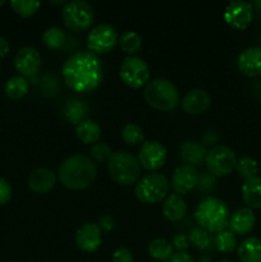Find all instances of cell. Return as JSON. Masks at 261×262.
<instances>
[{
    "label": "cell",
    "mask_w": 261,
    "mask_h": 262,
    "mask_svg": "<svg viewBox=\"0 0 261 262\" xmlns=\"http://www.w3.org/2000/svg\"><path fill=\"white\" fill-rule=\"evenodd\" d=\"M61 76L71 90L90 92L100 86L104 78V66L96 54L77 51L63 63Z\"/></svg>",
    "instance_id": "6da1fadb"
},
{
    "label": "cell",
    "mask_w": 261,
    "mask_h": 262,
    "mask_svg": "<svg viewBox=\"0 0 261 262\" xmlns=\"http://www.w3.org/2000/svg\"><path fill=\"white\" fill-rule=\"evenodd\" d=\"M59 181L66 188L79 191L94 183L97 174L96 164L90 156L74 154L61 161L58 168Z\"/></svg>",
    "instance_id": "7a4b0ae2"
},
{
    "label": "cell",
    "mask_w": 261,
    "mask_h": 262,
    "mask_svg": "<svg viewBox=\"0 0 261 262\" xmlns=\"http://www.w3.org/2000/svg\"><path fill=\"white\" fill-rule=\"evenodd\" d=\"M229 217L230 212L227 204L217 197H206L194 210V219L200 228L216 234L227 229Z\"/></svg>",
    "instance_id": "3957f363"
},
{
    "label": "cell",
    "mask_w": 261,
    "mask_h": 262,
    "mask_svg": "<svg viewBox=\"0 0 261 262\" xmlns=\"http://www.w3.org/2000/svg\"><path fill=\"white\" fill-rule=\"evenodd\" d=\"M146 102L154 109L170 112L176 109L181 101L178 89L168 78H154L147 82L143 91Z\"/></svg>",
    "instance_id": "277c9868"
},
{
    "label": "cell",
    "mask_w": 261,
    "mask_h": 262,
    "mask_svg": "<svg viewBox=\"0 0 261 262\" xmlns=\"http://www.w3.org/2000/svg\"><path fill=\"white\" fill-rule=\"evenodd\" d=\"M107 170L115 183L120 186H130L137 183L141 176V164L136 156L128 151L113 152L107 161Z\"/></svg>",
    "instance_id": "5b68a950"
},
{
    "label": "cell",
    "mask_w": 261,
    "mask_h": 262,
    "mask_svg": "<svg viewBox=\"0 0 261 262\" xmlns=\"http://www.w3.org/2000/svg\"><path fill=\"white\" fill-rule=\"evenodd\" d=\"M170 183L164 174L148 173L140 177L135 186L136 197L142 204H158L166 199Z\"/></svg>",
    "instance_id": "8992f818"
},
{
    "label": "cell",
    "mask_w": 261,
    "mask_h": 262,
    "mask_svg": "<svg viewBox=\"0 0 261 262\" xmlns=\"http://www.w3.org/2000/svg\"><path fill=\"white\" fill-rule=\"evenodd\" d=\"M61 17L68 28L76 32L89 30L94 23V8L84 0H72L64 4Z\"/></svg>",
    "instance_id": "52a82bcc"
},
{
    "label": "cell",
    "mask_w": 261,
    "mask_h": 262,
    "mask_svg": "<svg viewBox=\"0 0 261 262\" xmlns=\"http://www.w3.org/2000/svg\"><path fill=\"white\" fill-rule=\"evenodd\" d=\"M205 163H206L209 173L212 174L215 178L224 177L232 173L233 169L235 168L237 156L230 147L225 145H219L212 147L207 152Z\"/></svg>",
    "instance_id": "ba28073f"
},
{
    "label": "cell",
    "mask_w": 261,
    "mask_h": 262,
    "mask_svg": "<svg viewBox=\"0 0 261 262\" xmlns=\"http://www.w3.org/2000/svg\"><path fill=\"white\" fill-rule=\"evenodd\" d=\"M120 79L130 89H140L147 84L150 78V68L140 56H127L123 60L119 71Z\"/></svg>",
    "instance_id": "9c48e42d"
},
{
    "label": "cell",
    "mask_w": 261,
    "mask_h": 262,
    "mask_svg": "<svg viewBox=\"0 0 261 262\" xmlns=\"http://www.w3.org/2000/svg\"><path fill=\"white\" fill-rule=\"evenodd\" d=\"M119 42V35L114 26L101 23L90 31L87 36V49L94 54L109 53Z\"/></svg>",
    "instance_id": "30bf717a"
},
{
    "label": "cell",
    "mask_w": 261,
    "mask_h": 262,
    "mask_svg": "<svg viewBox=\"0 0 261 262\" xmlns=\"http://www.w3.org/2000/svg\"><path fill=\"white\" fill-rule=\"evenodd\" d=\"M224 20L237 30H245L253 18V5L243 0L230 2L223 13Z\"/></svg>",
    "instance_id": "8fae6325"
},
{
    "label": "cell",
    "mask_w": 261,
    "mask_h": 262,
    "mask_svg": "<svg viewBox=\"0 0 261 262\" xmlns=\"http://www.w3.org/2000/svg\"><path fill=\"white\" fill-rule=\"evenodd\" d=\"M137 159L146 170H158L166 161V148L158 141H146L141 145Z\"/></svg>",
    "instance_id": "7c38bea8"
},
{
    "label": "cell",
    "mask_w": 261,
    "mask_h": 262,
    "mask_svg": "<svg viewBox=\"0 0 261 262\" xmlns=\"http://www.w3.org/2000/svg\"><path fill=\"white\" fill-rule=\"evenodd\" d=\"M200 174L194 166L183 164L174 170L171 176V188L177 194L188 193L189 191L197 187Z\"/></svg>",
    "instance_id": "4fadbf2b"
},
{
    "label": "cell",
    "mask_w": 261,
    "mask_h": 262,
    "mask_svg": "<svg viewBox=\"0 0 261 262\" xmlns=\"http://www.w3.org/2000/svg\"><path fill=\"white\" fill-rule=\"evenodd\" d=\"M14 67L23 77H31L41 67V54L32 46H23L15 53Z\"/></svg>",
    "instance_id": "5bb4252c"
},
{
    "label": "cell",
    "mask_w": 261,
    "mask_h": 262,
    "mask_svg": "<svg viewBox=\"0 0 261 262\" xmlns=\"http://www.w3.org/2000/svg\"><path fill=\"white\" fill-rule=\"evenodd\" d=\"M101 230L95 223H84L76 232V245L83 252H95L101 246Z\"/></svg>",
    "instance_id": "9a60e30c"
},
{
    "label": "cell",
    "mask_w": 261,
    "mask_h": 262,
    "mask_svg": "<svg viewBox=\"0 0 261 262\" xmlns=\"http://www.w3.org/2000/svg\"><path fill=\"white\" fill-rule=\"evenodd\" d=\"M240 72L247 77L261 76V46H248L243 49L237 58Z\"/></svg>",
    "instance_id": "2e32d148"
},
{
    "label": "cell",
    "mask_w": 261,
    "mask_h": 262,
    "mask_svg": "<svg viewBox=\"0 0 261 262\" xmlns=\"http://www.w3.org/2000/svg\"><path fill=\"white\" fill-rule=\"evenodd\" d=\"M211 104V96L206 90L193 89L189 90L182 99V107L188 114H202L209 109Z\"/></svg>",
    "instance_id": "e0dca14e"
},
{
    "label": "cell",
    "mask_w": 261,
    "mask_h": 262,
    "mask_svg": "<svg viewBox=\"0 0 261 262\" xmlns=\"http://www.w3.org/2000/svg\"><path fill=\"white\" fill-rule=\"evenodd\" d=\"M56 183V174L48 168H37L28 176V187L36 193L51 191Z\"/></svg>",
    "instance_id": "ac0fdd59"
},
{
    "label": "cell",
    "mask_w": 261,
    "mask_h": 262,
    "mask_svg": "<svg viewBox=\"0 0 261 262\" xmlns=\"http://www.w3.org/2000/svg\"><path fill=\"white\" fill-rule=\"evenodd\" d=\"M255 223L256 216L252 210L248 207H242L230 215L228 227H229L230 232L234 234H247L253 229Z\"/></svg>",
    "instance_id": "d6986e66"
},
{
    "label": "cell",
    "mask_w": 261,
    "mask_h": 262,
    "mask_svg": "<svg viewBox=\"0 0 261 262\" xmlns=\"http://www.w3.org/2000/svg\"><path fill=\"white\" fill-rule=\"evenodd\" d=\"M179 155L182 160L188 165H201L205 161L207 151L205 146H202L196 141H186L179 147Z\"/></svg>",
    "instance_id": "ffe728a7"
},
{
    "label": "cell",
    "mask_w": 261,
    "mask_h": 262,
    "mask_svg": "<svg viewBox=\"0 0 261 262\" xmlns=\"http://www.w3.org/2000/svg\"><path fill=\"white\" fill-rule=\"evenodd\" d=\"M187 214V204L179 194H168L163 204V215L170 222H179Z\"/></svg>",
    "instance_id": "44dd1931"
},
{
    "label": "cell",
    "mask_w": 261,
    "mask_h": 262,
    "mask_svg": "<svg viewBox=\"0 0 261 262\" xmlns=\"http://www.w3.org/2000/svg\"><path fill=\"white\" fill-rule=\"evenodd\" d=\"M242 197L248 209H261V177L257 176L245 181Z\"/></svg>",
    "instance_id": "7402d4cb"
},
{
    "label": "cell",
    "mask_w": 261,
    "mask_h": 262,
    "mask_svg": "<svg viewBox=\"0 0 261 262\" xmlns=\"http://www.w3.org/2000/svg\"><path fill=\"white\" fill-rule=\"evenodd\" d=\"M238 258L241 262H261V239L247 237L238 246Z\"/></svg>",
    "instance_id": "603a6c76"
},
{
    "label": "cell",
    "mask_w": 261,
    "mask_h": 262,
    "mask_svg": "<svg viewBox=\"0 0 261 262\" xmlns=\"http://www.w3.org/2000/svg\"><path fill=\"white\" fill-rule=\"evenodd\" d=\"M76 135L83 143H96L101 136V128L95 120L84 119L77 123Z\"/></svg>",
    "instance_id": "cb8c5ba5"
},
{
    "label": "cell",
    "mask_w": 261,
    "mask_h": 262,
    "mask_svg": "<svg viewBox=\"0 0 261 262\" xmlns=\"http://www.w3.org/2000/svg\"><path fill=\"white\" fill-rule=\"evenodd\" d=\"M28 89H30V84L25 77L14 76L7 81L4 86V92L9 99L18 100L27 95Z\"/></svg>",
    "instance_id": "d4e9b609"
},
{
    "label": "cell",
    "mask_w": 261,
    "mask_h": 262,
    "mask_svg": "<svg viewBox=\"0 0 261 262\" xmlns=\"http://www.w3.org/2000/svg\"><path fill=\"white\" fill-rule=\"evenodd\" d=\"M148 255L159 261H166L173 255V246L169 241L164 238H155L150 242L147 247Z\"/></svg>",
    "instance_id": "484cf974"
},
{
    "label": "cell",
    "mask_w": 261,
    "mask_h": 262,
    "mask_svg": "<svg viewBox=\"0 0 261 262\" xmlns=\"http://www.w3.org/2000/svg\"><path fill=\"white\" fill-rule=\"evenodd\" d=\"M120 49L127 54H136L142 46V37L136 31H125L119 36Z\"/></svg>",
    "instance_id": "4316f807"
},
{
    "label": "cell",
    "mask_w": 261,
    "mask_h": 262,
    "mask_svg": "<svg viewBox=\"0 0 261 262\" xmlns=\"http://www.w3.org/2000/svg\"><path fill=\"white\" fill-rule=\"evenodd\" d=\"M66 33L56 26L46 28L42 32V41L49 49H59L66 43Z\"/></svg>",
    "instance_id": "83f0119b"
},
{
    "label": "cell",
    "mask_w": 261,
    "mask_h": 262,
    "mask_svg": "<svg viewBox=\"0 0 261 262\" xmlns=\"http://www.w3.org/2000/svg\"><path fill=\"white\" fill-rule=\"evenodd\" d=\"M235 169H237L241 178L247 181V179L253 178V177H257L258 163L255 160V159L251 158V156H242L240 160H237Z\"/></svg>",
    "instance_id": "f1b7e54d"
},
{
    "label": "cell",
    "mask_w": 261,
    "mask_h": 262,
    "mask_svg": "<svg viewBox=\"0 0 261 262\" xmlns=\"http://www.w3.org/2000/svg\"><path fill=\"white\" fill-rule=\"evenodd\" d=\"M215 246H216V250L219 252H232L237 247V238H235V234L230 232V230H223V232L217 233L216 237H215Z\"/></svg>",
    "instance_id": "f546056e"
},
{
    "label": "cell",
    "mask_w": 261,
    "mask_h": 262,
    "mask_svg": "<svg viewBox=\"0 0 261 262\" xmlns=\"http://www.w3.org/2000/svg\"><path fill=\"white\" fill-rule=\"evenodd\" d=\"M143 129L137 124H133V123H128L123 127L122 129V138L127 145L136 146L138 143H141L143 141Z\"/></svg>",
    "instance_id": "4dcf8cb0"
},
{
    "label": "cell",
    "mask_w": 261,
    "mask_h": 262,
    "mask_svg": "<svg viewBox=\"0 0 261 262\" xmlns=\"http://www.w3.org/2000/svg\"><path fill=\"white\" fill-rule=\"evenodd\" d=\"M10 5L17 14L27 18L37 12L41 3L36 2V0H13V2H10Z\"/></svg>",
    "instance_id": "1f68e13d"
},
{
    "label": "cell",
    "mask_w": 261,
    "mask_h": 262,
    "mask_svg": "<svg viewBox=\"0 0 261 262\" xmlns=\"http://www.w3.org/2000/svg\"><path fill=\"white\" fill-rule=\"evenodd\" d=\"M188 241L199 250H207L211 245V238H210L209 232H206L202 228L196 227L192 228L188 233Z\"/></svg>",
    "instance_id": "d6a6232c"
},
{
    "label": "cell",
    "mask_w": 261,
    "mask_h": 262,
    "mask_svg": "<svg viewBox=\"0 0 261 262\" xmlns=\"http://www.w3.org/2000/svg\"><path fill=\"white\" fill-rule=\"evenodd\" d=\"M113 151L110 146L105 142H96L92 145L91 150H90V156L94 160L99 161V163H104V161H109L112 158Z\"/></svg>",
    "instance_id": "836d02e7"
},
{
    "label": "cell",
    "mask_w": 261,
    "mask_h": 262,
    "mask_svg": "<svg viewBox=\"0 0 261 262\" xmlns=\"http://www.w3.org/2000/svg\"><path fill=\"white\" fill-rule=\"evenodd\" d=\"M12 199V186L4 178H0V206L9 202Z\"/></svg>",
    "instance_id": "e575fe53"
},
{
    "label": "cell",
    "mask_w": 261,
    "mask_h": 262,
    "mask_svg": "<svg viewBox=\"0 0 261 262\" xmlns=\"http://www.w3.org/2000/svg\"><path fill=\"white\" fill-rule=\"evenodd\" d=\"M96 224L99 225V228L101 232L109 233L115 228V219L112 216V215L105 214V215H102V216L99 217V220H97Z\"/></svg>",
    "instance_id": "d590c367"
},
{
    "label": "cell",
    "mask_w": 261,
    "mask_h": 262,
    "mask_svg": "<svg viewBox=\"0 0 261 262\" xmlns=\"http://www.w3.org/2000/svg\"><path fill=\"white\" fill-rule=\"evenodd\" d=\"M113 262H133V255L128 248L119 247L113 253Z\"/></svg>",
    "instance_id": "8d00e7d4"
},
{
    "label": "cell",
    "mask_w": 261,
    "mask_h": 262,
    "mask_svg": "<svg viewBox=\"0 0 261 262\" xmlns=\"http://www.w3.org/2000/svg\"><path fill=\"white\" fill-rule=\"evenodd\" d=\"M215 186V177L210 173H204L199 179V183L197 187L202 191H210V189L214 188Z\"/></svg>",
    "instance_id": "74e56055"
},
{
    "label": "cell",
    "mask_w": 261,
    "mask_h": 262,
    "mask_svg": "<svg viewBox=\"0 0 261 262\" xmlns=\"http://www.w3.org/2000/svg\"><path fill=\"white\" fill-rule=\"evenodd\" d=\"M188 238L184 234H182V233H177L173 237V241H171V246L178 251H186L188 248Z\"/></svg>",
    "instance_id": "f35d334b"
},
{
    "label": "cell",
    "mask_w": 261,
    "mask_h": 262,
    "mask_svg": "<svg viewBox=\"0 0 261 262\" xmlns=\"http://www.w3.org/2000/svg\"><path fill=\"white\" fill-rule=\"evenodd\" d=\"M165 262H194V261L193 258L189 256V253H187L186 251H178V252L173 253V255H171Z\"/></svg>",
    "instance_id": "ab89813d"
},
{
    "label": "cell",
    "mask_w": 261,
    "mask_h": 262,
    "mask_svg": "<svg viewBox=\"0 0 261 262\" xmlns=\"http://www.w3.org/2000/svg\"><path fill=\"white\" fill-rule=\"evenodd\" d=\"M9 53V42L5 37L0 36V58H4Z\"/></svg>",
    "instance_id": "60d3db41"
},
{
    "label": "cell",
    "mask_w": 261,
    "mask_h": 262,
    "mask_svg": "<svg viewBox=\"0 0 261 262\" xmlns=\"http://www.w3.org/2000/svg\"><path fill=\"white\" fill-rule=\"evenodd\" d=\"M199 262H211V260H210L209 257H201L199 260Z\"/></svg>",
    "instance_id": "b9f144b4"
},
{
    "label": "cell",
    "mask_w": 261,
    "mask_h": 262,
    "mask_svg": "<svg viewBox=\"0 0 261 262\" xmlns=\"http://www.w3.org/2000/svg\"><path fill=\"white\" fill-rule=\"evenodd\" d=\"M4 4H5L4 0H0V5H4Z\"/></svg>",
    "instance_id": "7bdbcfd3"
},
{
    "label": "cell",
    "mask_w": 261,
    "mask_h": 262,
    "mask_svg": "<svg viewBox=\"0 0 261 262\" xmlns=\"http://www.w3.org/2000/svg\"><path fill=\"white\" fill-rule=\"evenodd\" d=\"M219 262H232V261H229V260H223V261H219Z\"/></svg>",
    "instance_id": "ee69618b"
},
{
    "label": "cell",
    "mask_w": 261,
    "mask_h": 262,
    "mask_svg": "<svg viewBox=\"0 0 261 262\" xmlns=\"http://www.w3.org/2000/svg\"><path fill=\"white\" fill-rule=\"evenodd\" d=\"M260 45H261V33H260Z\"/></svg>",
    "instance_id": "f6af8a7d"
},
{
    "label": "cell",
    "mask_w": 261,
    "mask_h": 262,
    "mask_svg": "<svg viewBox=\"0 0 261 262\" xmlns=\"http://www.w3.org/2000/svg\"><path fill=\"white\" fill-rule=\"evenodd\" d=\"M0 69H2V64H0Z\"/></svg>",
    "instance_id": "bcb514c9"
}]
</instances>
